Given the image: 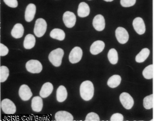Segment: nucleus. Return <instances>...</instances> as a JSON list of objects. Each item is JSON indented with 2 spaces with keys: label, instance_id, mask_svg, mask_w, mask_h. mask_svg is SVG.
<instances>
[{
  "label": "nucleus",
  "instance_id": "nucleus-23",
  "mask_svg": "<svg viewBox=\"0 0 154 121\" xmlns=\"http://www.w3.org/2000/svg\"><path fill=\"white\" fill-rule=\"evenodd\" d=\"M150 53V51L148 48H143L136 57V61L139 63L143 62L149 57Z\"/></svg>",
  "mask_w": 154,
  "mask_h": 121
},
{
  "label": "nucleus",
  "instance_id": "nucleus-20",
  "mask_svg": "<svg viewBox=\"0 0 154 121\" xmlns=\"http://www.w3.org/2000/svg\"><path fill=\"white\" fill-rule=\"evenodd\" d=\"M67 97V92L66 88L60 85L57 91V99L59 102H63L66 100Z\"/></svg>",
  "mask_w": 154,
  "mask_h": 121
},
{
  "label": "nucleus",
  "instance_id": "nucleus-13",
  "mask_svg": "<svg viewBox=\"0 0 154 121\" xmlns=\"http://www.w3.org/2000/svg\"><path fill=\"white\" fill-rule=\"evenodd\" d=\"M36 11L35 5L34 4H30L26 8L25 13V19L26 21L30 22L33 20L35 17Z\"/></svg>",
  "mask_w": 154,
  "mask_h": 121
},
{
  "label": "nucleus",
  "instance_id": "nucleus-24",
  "mask_svg": "<svg viewBox=\"0 0 154 121\" xmlns=\"http://www.w3.org/2000/svg\"><path fill=\"white\" fill-rule=\"evenodd\" d=\"M121 80V77L120 75H113L109 78L107 81V85L112 88H115L120 84Z\"/></svg>",
  "mask_w": 154,
  "mask_h": 121
},
{
  "label": "nucleus",
  "instance_id": "nucleus-25",
  "mask_svg": "<svg viewBox=\"0 0 154 121\" xmlns=\"http://www.w3.org/2000/svg\"><path fill=\"white\" fill-rule=\"evenodd\" d=\"M109 62L112 64H116L118 61V54L117 51L115 48H112L109 50L107 54Z\"/></svg>",
  "mask_w": 154,
  "mask_h": 121
},
{
  "label": "nucleus",
  "instance_id": "nucleus-16",
  "mask_svg": "<svg viewBox=\"0 0 154 121\" xmlns=\"http://www.w3.org/2000/svg\"><path fill=\"white\" fill-rule=\"evenodd\" d=\"M54 90V86L50 82H46L42 86L40 95L42 98H46L51 95Z\"/></svg>",
  "mask_w": 154,
  "mask_h": 121
},
{
  "label": "nucleus",
  "instance_id": "nucleus-15",
  "mask_svg": "<svg viewBox=\"0 0 154 121\" xmlns=\"http://www.w3.org/2000/svg\"><path fill=\"white\" fill-rule=\"evenodd\" d=\"M55 118L57 121H72L74 120L73 115L66 111H58Z\"/></svg>",
  "mask_w": 154,
  "mask_h": 121
},
{
  "label": "nucleus",
  "instance_id": "nucleus-28",
  "mask_svg": "<svg viewBox=\"0 0 154 121\" xmlns=\"http://www.w3.org/2000/svg\"><path fill=\"white\" fill-rule=\"evenodd\" d=\"M9 70L6 66H3L0 67V81L3 82L7 79L9 76Z\"/></svg>",
  "mask_w": 154,
  "mask_h": 121
},
{
  "label": "nucleus",
  "instance_id": "nucleus-26",
  "mask_svg": "<svg viewBox=\"0 0 154 121\" xmlns=\"http://www.w3.org/2000/svg\"><path fill=\"white\" fill-rule=\"evenodd\" d=\"M143 75L145 79H151L153 78V65H149L145 67L142 72Z\"/></svg>",
  "mask_w": 154,
  "mask_h": 121
},
{
  "label": "nucleus",
  "instance_id": "nucleus-6",
  "mask_svg": "<svg viewBox=\"0 0 154 121\" xmlns=\"http://www.w3.org/2000/svg\"><path fill=\"white\" fill-rule=\"evenodd\" d=\"M120 101L125 108L131 109L134 106V100L133 98L127 92H122L120 95Z\"/></svg>",
  "mask_w": 154,
  "mask_h": 121
},
{
  "label": "nucleus",
  "instance_id": "nucleus-33",
  "mask_svg": "<svg viewBox=\"0 0 154 121\" xmlns=\"http://www.w3.org/2000/svg\"><path fill=\"white\" fill-rule=\"evenodd\" d=\"M8 48L3 44H0V56L1 57H4L7 55L8 53Z\"/></svg>",
  "mask_w": 154,
  "mask_h": 121
},
{
  "label": "nucleus",
  "instance_id": "nucleus-18",
  "mask_svg": "<svg viewBox=\"0 0 154 121\" xmlns=\"http://www.w3.org/2000/svg\"><path fill=\"white\" fill-rule=\"evenodd\" d=\"M90 13V8L87 4L81 2L79 4L78 9V15L80 17L84 18L89 16Z\"/></svg>",
  "mask_w": 154,
  "mask_h": 121
},
{
  "label": "nucleus",
  "instance_id": "nucleus-14",
  "mask_svg": "<svg viewBox=\"0 0 154 121\" xmlns=\"http://www.w3.org/2000/svg\"><path fill=\"white\" fill-rule=\"evenodd\" d=\"M105 47V43L103 41L98 40L94 42L90 47V52L93 55H97L102 52Z\"/></svg>",
  "mask_w": 154,
  "mask_h": 121
},
{
  "label": "nucleus",
  "instance_id": "nucleus-3",
  "mask_svg": "<svg viewBox=\"0 0 154 121\" xmlns=\"http://www.w3.org/2000/svg\"><path fill=\"white\" fill-rule=\"evenodd\" d=\"M47 23L42 18L38 19L36 21L34 28V33L37 37H42L46 32L47 29Z\"/></svg>",
  "mask_w": 154,
  "mask_h": 121
},
{
  "label": "nucleus",
  "instance_id": "nucleus-4",
  "mask_svg": "<svg viewBox=\"0 0 154 121\" xmlns=\"http://www.w3.org/2000/svg\"><path fill=\"white\" fill-rule=\"evenodd\" d=\"M26 67L27 71L33 74L40 73L42 70V65L38 60L28 61L26 64Z\"/></svg>",
  "mask_w": 154,
  "mask_h": 121
},
{
  "label": "nucleus",
  "instance_id": "nucleus-5",
  "mask_svg": "<svg viewBox=\"0 0 154 121\" xmlns=\"http://www.w3.org/2000/svg\"><path fill=\"white\" fill-rule=\"evenodd\" d=\"M1 107L3 111L6 114H14L17 108L14 103L8 99H5L1 102Z\"/></svg>",
  "mask_w": 154,
  "mask_h": 121
},
{
  "label": "nucleus",
  "instance_id": "nucleus-30",
  "mask_svg": "<svg viewBox=\"0 0 154 121\" xmlns=\"http://www.w3.org/2000/svg\"><path fill=\"white\" fill-rule=\"evenodd\" d=\"M136 0H121L120 3L122 6L124 7H130L135 4Z\"/></svg>",
  "mask_w": 154,
  "mask_h": 121
},
{
  "label": "nucleus",
  "instance_id": "nucleus-22",
  "mask_svg": "<svg viewBox=\"0 0 154 121\" xmlns=\"http://www.w3.org/2000/svg\"><path fill=\"white\" fill-rule=\"evenodd\" d=\"M50 36L51 38L63 41L65 39V34L62 29L55 28L51 31Z\"/></svg>",
  "mask_w": 154,
  "mask_h": 121
},
{
  "label": "nucleus",
  "instance_id": "nucleus-8",
  "mask_svg": "<svg viewBox=\"0 0 154 121\" xmlns=\"http://www.w3.org/2000/svg\"><path fill=\"white\" fill-rule=\"evenodd\" d=\"M116 36L119 42L122 44L126 43L129 39L128 32L124 28L119 27L116 30Z\"/></svg>",
  "mask_w": 154,
  "mask_h": 121
},
{
  "label": "nucleus",
  "instance_id": "nucleus-10",
  "mask_svg": "<svg viewBox=\"0 0 154 121\" xmlns=\"http://www.w3.org/2000/svg\"><path fill=\"white\" fill-rule=\"evenodd\" d=\"M133 25L134 29L139 35H143L145 33L146 27L145 23L142 18H136L133 21Z\"/></svg>",
  "mask_w": 154,
  "mask_h": 121
},
{
  "label": "nucleus",
  "instance_id": "nucleus-31",
  "mask_svg": "<svg viewBox=\"0 0 154 121\" xmlns=\"http://www.w3.org/2000/svg\"><path fill=\"white\" fill-rule=\"evenodd\" d=\"M124 120V117L122 114L117 113L113 114L110 119L111 121H123Z\"/></svg>",
  "mask_w": 154,
  "mask_h": 121
},
{
  "label": "nucleus",
  "instance_id": "nucleus-19",
  "mask_svg": "<svg viewBox=\"0 0 154 121\" xmlns=\"http://www.w3.org/2000/svg\"><path fill=\"white\" fill-rule=\"evenodd\" d=\"M24 29L23 26L20 23H17L14 26L11 31V35L13 38L20 39L23 36Z\"/></svg>",
  "mask_w": 154,
  "mask_h": 121
},
{
  "label": "nucleus",
  "instance_id": "nucleus-21",
  "mask_svg": "<svg viewBox=\"0 0 154 121\" xmlns=\"http://www.w3.org/2000/svg\"><path fill=\"white\" fill-rule=\"evenodd\" d=\"M36 39L35 36L31 34H28L26 36L23 42V46L26 49L33 48L35 45Z\"/></svg>",
  "mask_w": 154,
  "mask_h": 121
},
{
  "label": "nucleus",
  "instance_id": "nucleus-7",
  "mask_svg": "<svg viewBox=\"0 0 154 121\" xmlns=\"http://www.w3.org/2000/svg\"><path fill=\"white\" fill-rule=\"evenodd\" d=\"M83 52L79 47H75L71 50L69 56V61L71 64H76L81 60Z\"/></svg>",
  "mask_w": 154,
  "mask_h": 121
},
{
  "label": "nucleus",
  "instance_id": "nucleus-17",
  "mask_svg": "<svg viewBox=\"0 0 154 121\" xmlns=\"http://www.w3.org/2000/svg\"><path fill=\"white\" fill-rule=\"evenodd\" d=\"M42 99L41 97L37 96L32 99L31 101V107L33 111L39 112L42 111L43 108Z\"/></svg>",
  "mask_w": 154,
  "mask_h": 121
},
{
  "label": "nucleus",
  "instance_id": "nucleus-12",
  "mask_svg": "<svg viewBox=\"0 0 154 121\" xmlns=\"http://www.w3.org/2000/svg\"><path fill=\"white\" fill-rule=\"evenodd\" d=\"M93 26L96 30L98 31H102L105 28V19L102 15H97L95 16L93 20Z\"/></svg>",
  "mask_w": 154,
  "mask_h": 121
},
{
  "label": "nucleus",
  "instance_id": "nucleus-29",
  "mask_svg": "<svg viewBox=\"0 0 154 121\" xmlns=\"http://www.w3.org/2000/svg\"><path fill=\"white\" fill-rule=\"evenodd\" d=\"M100 120L99 116L94 113V112H90L86 116L85 118V121H99Z\"/></svg>",
  "mask_w": 154,
  "mask_h": 121
},
{
  "label": "nucleus",
  "instance_id": "nucleus-2",
  "mask_svg": "<svg viewBox=\"0 0 154 121\" xmlns=\"http://www.w3.org/2000/svg\"><path fill=\"white\" fill-rule=\"evenodd\" d=\"M64 55V51L61 48H58L50 52L48 59L52 64L56 67L60 66L62 64V60Z\"/></svg>",
  "mask_w": 154,
  "mask_h": 121
},
{
  "label": "nucleus",
  "instance_id": "nucleus-9",
  "mask_svg": "<svg viewBox=\"0 0 154 121\" xmlns=\"http://www.w3.org/2000/svg\"><path fill=\"white\" fill-rule=\"evenodd\" d=\"M63 20L66 26L68 28H71L75 24L76 17L73 12L67 11L63 14Z\"/></svg>",
  "mask_w": 154,
  "mask_h": 121
},
{
  "label": "nucleus",
  "instance_id": "nucleus-34",
  "mask_svg": "<svg viewBox=\"0 0 154 121\" xmlns=\"http://www.w3.org/2000/svg\"><path fill=\"white\" fill-rule=\"evenodd\" d=\"M104 1H106L107 2H112L114 0H104Z\"/></svg>",
  "mask_w": 154,
  "mask_h": 121
},
{
  "label": "nucleus",
  "instance_id": "nucleus-11",
  "mask_svg": "<svg viewBox=\"0 0 154 121\" xmlns=\"http://www.w3.org/2000/svg\"><path fill=\"white\" fill-rule=\"evenodd\" d=\"M19 96L23 101L30 100L32 96L31 89L26 85H23L20 87L19 91Z\"/></svg>",
  "mask_w": 154,
  "mask_h": 121
},
{
  "label": "nucleus",
  "instance_id": "nucleus-32",
  "mask_svg": "<svg viewBox=\"0 0 154 121\" xmlns=\"http://www.w3.org/2000/svg\"><path fill=\"white\" fill-rule=\"evenodd\" d=\"M5 4L12 8H15L18 6V2L17 0H4Z\"/></svg>",
  "mask_w": 154,
  "mask_h": 121
},
{
  "label": "nucleus",
  "instance_id": "nucleus-1",
  "mask_svg": "<svg viewBox=\"0 0 154 121\" xmlns=\"http://www.w3.org/2000/svg\"><path fill=\"white\" fill-rule=\"evenodd\" d=\"M81 97L85 101L92 99L94 93V88L93 83L90 81H85L81 84L80 88Z\"/></svg>",
  "mask_w": 154,
  "mask_h": 121
},
{
  "label": "nucleus",
  "instance_id": "nucleus-27",
  "mask_svg": "<svg viewBox=\"0 0 154 121\" xmlns=\"http://www.w3.org/2000/svg\"><path fill=\"white\" fill-rule=\"evenodd\" d=\"M153 94L144 98L143 100V105L146 109H152L153 107Z\"/></svg>",
  "mask_w": 154,
  "mask_h": 121
}]
</instances>
